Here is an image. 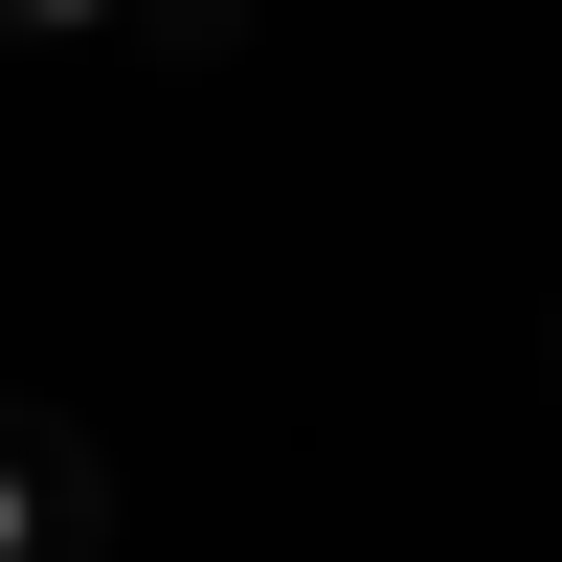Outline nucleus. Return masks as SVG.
<instances>
[{"label":"nucleus","mask_w":562,"mask_h":562,"mask_svg":"<svg viewBox=\"0 0 562 562\" xmlns=\"http://www.w3.org/2000/svg\"><path fill=\"white\" fill-rule=\"evenodd\" d=\"M113 540H135V495H113V450H90V405L0 383V562H113Z\"/></svg>","instance_id":"obj_1"},{"label":"nucleus","mask_w":562,"mask_h":562,"mask_svg":"<svg viewBox=\"0 0 562 562\" xmlns=\"http://www.w3.org/2000/svg\"><path fill=\"white\" fill-rule=\"evenodd\" d=\"M135 45H158V68H225V45H248V0H135Z\"/></svg>","instance_id":"obj_2"},{"label":"nucleus","mask_w":562,"mask_h":562,"mask_svg":"<svg viewBox=\"0 0 562 562\" xmlns=\"http://www.w3.org/2000/svg\"><path fill=\"white\" fill-rule=\"evenodd\" d=\"M0 45H45V68H68V45H135V0H0Z\"/></svg>","instance_id":"obj_3"}]
</instances>
